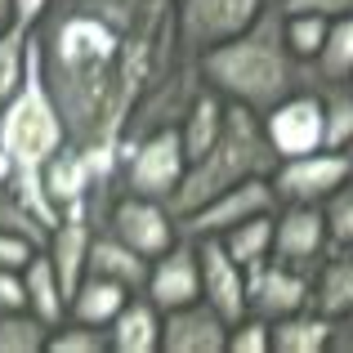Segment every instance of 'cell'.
Wrapping results in <instances>:
<instances>
[{
	"mask_svg": "<svg viewBox=\"0 0 353 353\" xmlns=\"http://www.w3.org/2000/svg\"><path fill=\"white\" fill-rule=\"evenodd\" d=\"M50 322L32 309L0 313V353H50Z\"/></svg>",
	"mask_w": 353,
	"mask_h": 353,
	"instance_id": "27",
	"label": "cell"
},
{
	"mask_svg": "<svg viewBox=\"0 0 353 353\" xmlns=\"http://www.w3.org/2000/svg\"><path fill=\"white\" fill-rule=\"evenodd\" d=\"M90 241H94V219L81 215V210L63 215L59 228H54L50 241H45V250H50V259H54V268H59V277H63V286H68V295L77 291L81 277H85Z\"/></svg>",
	"mask_w": 353,
	"mask_h": 353,
	"instance_id": "18",
	"label": "cell"
},
{
	"mask_svg": "<svg viewBox=\"0 0 353 353\" xmlns=\"http://www.w3.org/2000/svg\"><path fill=\"white\" fill-rule=\"evenodd\" d=\"M27 68H32V32L23 23L0 32V108L23 90Z\"/></svg>",
	"mask_w": 353,
	"mask_h": 353,
	"instance_id": "25",
	"label": "cell"
},
{
	"mask_svg": "<svg viewBox=\"0 0 353 353\" xmlns=\"http://www.w3.org/2000/svg\"><path fill=\"white\" fill-rule=\"evenodd\" d=\"M148 295L161 309H179V304L201 300V255H197V241L192 237H179L165 255L152 259Z\"/></svg>",
	"mask_w": 353,
	"mask_h": 353,
	"instance_id": "15",
	"label": "cell"
},
{
	"mask_svg": "<svg viewBox=\"0 0 353 353\" xmlns=\"http://www.w3.org/2000/svg\"><path fill=\"white\" fill-rule=\"evenodd\" d=\"M268 210H277V192H273V179L259 174V179L233 183V188H224L219 197H210L206 206L179 215V233L192 237V241H197V237H224L228 228L241 224V219L268 215Z\"/></svg>",
	"mask_w": 353,
	"mask_h": 353,
	"instance_id": "9",
	"label": "cell"
},
{
	"mask_svg": "<svg viewBox=\"0 0 353 353\" xmlns=\"http://www.w3.org/2000/svg\"><path fill=\"white\" fill-rule=\"evenodd\" d=\"M201 81L215 94H224L228 103H241L264 117L282 99H291L295 90L313 85V72H309V63H300L291 54L286 32H282V5L268 0L264 14L241 36L201 54Z\"/></svg>",
	"mask_w": 353,
	"mask_h": 353,
	"instance_id": "2",
	"label": "cell"
},
{
	"mask_svg": "<svg viewBox=\"0 0 353 353\" xmlns=\"http://www.w3.org/2000/svg\"><path fill=\"white\" fill-rule=\"evenodd\" d=\"M331 331H336V318L318 309H300L273 322V353H327Z\"/></svg>",
	"mask_w": 353,
	"mask_h": 353,
	"instance_id": "23",
	"label": "cell"
},
{
	"mask_svg": "<svg viewBox=\"0 0 353 353\" xmlns=\"http://www.w3.org/2000/svg\"><path fill=\"white\" fill-rule=\"evenodd\" d=\"M349 85H353V77H349Z\"/></svg>",
	"mask_w": 353,
	"mask_h": 353,
	"instance_id": "40",
	"label": "cell"
},
{
	"mask_svg": "<svg viewBox=\"0 0 353 353\" xmlns=\"http://www.w3.org/2000/svg\"><path fill=\"white\" fill-rule=\"evenodd\" d=\"M85 273H94V277H112V282L130 286V291H148V273H152V259L139 255L130 241H121L112 228H94Z\"/></svg>",
	"mask_w": 353,
	"mask_h": 353,
	"instance_id": "17",
	"label": "cell"
},
{
	"mask_svg": "<svg viewBox=\"0 0 353 353\" xmlns=\"http://www.w3.org/2000/svg\"><path fill=\"white\" fill-rule=\"evenodd\" d=\"M18 9V23L27 27V32H36V23L45 18V9H50V0H14Z\"/></svg>",
	"mask_w": 353,
	"mask_h": 353,
	"instance_id": "37",
	"label": "cell"
},
{
	"mask_svg": "<svg viewBox=\"0 0 353 353\" xmlns=\"http://www.w3.org/2000/svg\"><path fill=\"white\" fill-rule=\"evenodd\" d=\"M282 32H286V45L300 63H313L327 45V32H331V18H318V14H286L282 9Z\"/></svg>",
	"mask_w": 353,
	"mask_h": 353,
	"instance_id": "30",
	"label": "cell"
},
{
	"mask_svg": "<svg viewBox=\"0 0 353 353\" xmlns=\"http://www.w3.org/2000/svg\"><path fill=\"white\" fill-rule=\"evenodd\" d=\"M228 353H273V322L259 318V313H246L241 322H233Z\"/></svg>",
	"mask_w": 353,
	"mask_h": 353,
	"instance_id": "32",
	"label": "cell"
},
{
	"mask_svg": "<svg viewBox=\"0 0 353 353\" xmlns=\"http://www.w3.org/2000/svg\"><path fill=\"white\" fill-rule=\"evenodd\" d=\"M224 121H228V99H224V94H215V90L206 85L197 99H192L188 117L179 121L183 148H188V165L197 161V157H206V152H210V143L224 134Z\"/></svg>",
	"mask_w": 353,
	"mask_h": 353,
	"instance_id": "21",
	"label": "cell"
},
{
	"mask_svg": "<svg viewBox=\"0 0 353 353\" xmlns=\"http://www.w3.org/2000/svg\"><path fill=\"white\" fill-rule=\"evenodd\" d=\"M286 14H318V18H345L353 14V0H277Z\"/></svg>",
	"mask_w": 353,
	"mask_h": 353,
	"instance_id": "36",
	"label": "cell"
},
{
	"mask_svg": "<svg viewBox=\"0 0 353 353\" xmlns=\"http://www.w3.org/2000/svg\"><path fill=\"white\" fill-rule=\"evenodd\" d=\"M268 0H174V36H179V54L201 63L215 45L241 36Z\"/></svg>",
	"mask_w": 353,
	"mask_h": 353,
	"instance_id": "6",
	"label": "cell"
},
{
	"mask_svg": "<svg viewBox=\"0 0 353 353\" xmlns=\"http://www.w3.org/2000/svg\"><path fill=\"white\" fill-rule=\"evenodd\" d=\"M23 277H27V309H32L36 318H45L50 327H59V322L68 318L72 295H68V286H63L59 268H54L50 250H36V259L23 268Z\"/></svg>",
	"mask_w": 353,
	"mask_h": 353,
	"instance_id": "20",
	"label": "cell"
},
{
	"mask_svg": "<svg viewBox=\"0 0 353 353\" xmlns=\"http://www.w3.org/2000/svg\"><path fill=\"white\" fill-rule=\"evenodd\" d=\"M273 192L277 206H322L345 179H353V152H336V148H318L304 157H282L273 165Z\"/></svg>",
	"mask_w": 353,
	"mask_h": 353,
	"instance_id": "7",
	"label": "cell"
},
{
	"mask_svg": "<svg viewBox=\"0 0 353 353\" xmlns=\"http://www.w3.org/2000/svg\"><path fill=\"white\" fill-rule=\"evenodd\" d=\"M130 286L112 282V277H94L85 273L81 277V286L72 291V304H68V318H81V322H94V327H112V318L121 309H125L130 300Z\"/></svg>",
	"mask_w": 353,
	"mask_h": 353,
	"instance_id": "22",
	"label": "cell"
},
{
	"mask_svg": "<svg viewBox=\"0 0 353 353\" xmlns=\"http://www.w3.org/2000/svg\"><path fill=\"white\" fill-rule=\"evenodd\" d=\"M246 304H250V313H259L268 322L313 309V273L291 268L273 255L259 259V264L246 268Z\"/></svg>",
	"mask_w": 353,
	"mask_h": 353,
	"instance_id": "10",
	"label": "cell"
},
{
	"mask_svg": "<svg viewBox=\"0 0 353 353\" xmlns=\"http://www.w3.org/2000/svg\"><path fill=\"white\" fill-rule=\"evenodd\" d=\"M103 228H112L121 241L139 250V255L157 259L174 246L183 233H179V215L170 210V201H157V197H139V192H121L108 210Z\"/></svg>",
	"mask_w": 353,
	"mask_h": 353,
	"instance_id": "8",
	"label": "cell"
},
{
	"mask_svg": "<svg viewBox=\"0 0 353 353\" xmlns=\"http://www.w3.org/2000/svg\"><path fill=\"white\" fill-rule=\"evenodd\" d=\"M277 161H282V157H277V148L268 143L264 117L250 112V108H241V103H228L224 134L210 143L206 157H197V161L188 165L179 192L170 197V210L174 215H188V210L206 206L210 197H219V192L233 188V183L273 174Z\"/></svg>",
	"mask_w": 353,
	"mask_h": 353,
	"instance_id": "3",
	"label": "cell"
},
{
	"mask_svg": "<svg viewBox=\"0 0 353 353\" xmlns=\"http://www.w3.org/2000/svg\"><path fill=\"white\" fill-rule=\"evenodd\" d=\"M273 215H277V210H268V215H250V219H241L237 228H228V233L219 237L241 268H250V264H259V259L273 255Z\"/></svg>",
	"mask_w": 353,
	"mask_h": 353,
	"instance_id": "28",
	"label": "cell"
},
{
	"mask_svg": "<svg viewBox=\"0 0 353 353\" xmlns=\"http://www.w3.org/2000/svg\"><path fill=\"white\" fill-rule=\"evenodd\" d=\"M228 331H233V322L201 295L192 304L165 309L161 353H228Z\"/></svg>",
	"mask_w": 353,
	"mask_h": 353,
	"instance_id": "13",
	"label": "cell"
},
{
	"mask_svg": "<svg viewBox=\"0 0 353 353\" xmlns=\"http://www.w3.org/2000/svg\"><path fill=\"white\" fill-rule=\"evenodd\" d=\"M36 250H45V246H36L32 237L0 233V268H27L36 259Z\"/></svg>",
	"mask_w": 353,
	"mask_h": 353,
	"instance_id": "34",
	"label": "cell"
},
{
	"mask_svg": "<svg viewBox=\"0 0 353 353\" xmlns=\"http://www.w3.org/2000/svg\"><path fill=\"white\" fill-rule=\"evenodd\" d=\"M0 143L18 157V165H45L68 143L63 112L41 77V63H36V45H32V68H27L23 90L0 108Z\"/></svg>",
	"mask_w": 353,
	"mask_h": 353,
	"instance_id": "4",
	"label": "cell"
},
{
	"mask_svg": "<svg viewBox=\"0 0 353 353\" xmlns=\"http://www.w3.org/2000/svg\"><path fill=\"white\" fill-rule=\"evenodd\" d=\"M183 174H188V148H183L179 125H165V130H157V134L139 139V143L121 157V192L170 201L174 192H179Z\"/></svg>",
	"mask_w": 353,
	"mask_h": 353,
	"instance_id": "5",
	"label": "cell"
},
{
	"mask_svg": "<svg viewBox=\"0 0 353 353\" xmlns=\"http://www.w3.org/2000/svg\"><path fill=\"white\" fill-rule=\"evenodd\" d=\"M322 210H327L331 241H336V246H349V241H353V179L340 183V188L322 201Z\"/></svg>",
	"mask_w": 353,
	"mask_h": 353,
	"instance_id": "33",
	"label": "cell"
},
{
	"mask_svg": "<svg viewBox=\"0 0 353 353\" xmlns=\"http://www.w3.org/2000/svg\"><path fill=\"white\" fill-rule=\"evenodd\" d=\"M327 112V148L353 152V85L349 81H313Z\"/></svg>",
	"mask_w": 353,
	"mask_h": 353,
	"instance_id": "24",
	"label": "cell"
},
{
	"mask_svg": "<svg viewBox=\"0 0 353 353\" xmlns=\"http://www.w3.org/2000/svg\"><path fill=\"white\" fill-rule=\"evenodd\" d=\"M197 255H201V295H206L228 322H241L250 313V304H246V268L228 255V246L219 237H197Z\"/></svg>",
	"mask_w": 353,
	"mask_h": 353,
	"instance_id": "14",
	"label": "cell"
},
{
	"mask_svg": "<svg viewBox=\"0 0 353 353\" xmlns=\"http://www.w3.org/2000/svg\"><path fill=\"white\" fill-rule=\"evenodd\" d=\"M309 72H313V81H349L353 77V14L331 18L327 45L309 63Z\"/></svg>",
	"mask_w": 353,
	"mask_h": 353,
	"instance_id": "26",
	"label": "cell"
},
{
	"mask_svg": "<svg viewBox=\"0 0 353 353\" xmlns=\"http://www.w3.org/2000/svg\"><path fill=\"white\" fill-rule=\"evenodd\" d=\"M0 233H18V237H32L36 246L50 241V228L27 210V201L14 192V183H0Z\"/></svg>",
	"mask_w": 353,
	"mask_h": 353,
	"instance_id": "31",
	"label": "cell"
},
{
	"mask_svg": "<svg viewBox=\"0 0 353 353\" xmlns=\"http://www.w3.org/2000/svg\"><path fill=\"white\" fill-rule=\"evenodd\" d=\"M264 130H268V143L277 148V157H304L327 148V112H322L318 85L295 90L273 112H264Z\"/></svg>",
	"mask_w": 353,
	"mask_h": 353,
	"instance_id": "11",
	"label": "cell"
},
{
	"mask_svg": "<svg viewBox=\"0 0 353 353\" xmlns=\"http://www.w3.org/2000/svg\"><path fill=\"white\" fill-rule=\"evenodd\" d=\"M161 327H165V309L148 291H134L108 327L112 331V353H161Z\"/></svg>",
	"mask_w": 353,
	"mask_h": 353,
	"instance_id": "16",
	"label": "cell"
},
{
	"mask_svg": "<svg viewBox=\"0 0 353 353\" xmlns=\"http://www.w3.org/2000/svg\"><path fill=\"white\" fill-rule=\"evenodd\" d=\"M27 309V277L23 268H0V313Z\"/></svg>",
	"mask_w": 353,
	"mask_h": 353,
	"instance_id": "35",
	"label": "cell"
},
{
	"mask_svg": "<svg viewBox=\"0 0 353 353\" xmlns=\"http://www.w3.org/2000/svg\"><path fill=\"white\" fill-rule=\"evenodd\" d=\"M336 246L327 228V210L322 206H277L273 215V259L304 273H318V264L327 259V250Z\"/></svg>",
	"mask_w": 353,
	"mask_h": 353,
	"instance_id": "12",
	"label": "cell"
},
{
	"mask_svg": "<svg viewBox=\"0 0 353 353\" xmlns=\"http://www.w3.org/2000/svg\"><path fill=\"white\" fill-rule=\"evenodd\" d=\"M18 23V9H14V0H0V32L5 27H14Z\"/></svg>",
	"mask_w": 353,
	"mask_h": 353,
	"instance_id": "39",
	"label": "cell"
},
{
	"mask_svg": "<svg viewBox=\"0 0 353 353\" xmlns=\"http://www.w3.org/2000/svg\"><path fill=\"white\" fill-rule=\"evenodd\" d=\"M14 174H18V157L0 143V183H14Z\"/></svg>",
	"mask_w": 353,
	"mask_h": 353,
	"instance_id": "38",
	"label": "cell"
},
{
	"mask_svg": "<svg viewBox=\"0 0 353 353\" xmlns=\"http://www.w3.org/2000/svg\"><path fill=\"white\" fill-rule=\"evenodd\" d=\"M32 45L68 143L121 170L139 103L183 63L174 0H50Z\"/></svg>",
	"mask_w": 353,
	"mask_h": 353,
	"instance_id": "1",
	"label": "cell"
},
{
	"mask_svg": "<svg viewBox=\"0 0 353 353\" xmlns=\"http://www.w3.org/2000/svg\"><path fill=\"white\" fill-rule=\"evenodd\" d=\"M50 353H112V331L81 318H63L50 331Z\"/></svg>",
	"mask_w": 353,
	"mask_h": 353,
	"instance_id": "29",
	"label": "cell"
},
{
	"mask_svg": "<svg viewBox=\"0 0 353 353\" xmlns=\"http://www.w3.org/2000/svg\"><path fill=\"white\" fill-rule=\"evenodd\" d=\"M313 309L327 318H353V241L331 246L313 273Z\"/></svg>",
	"mask_w": 353,
	"mask_h": 353,
	"instance_id": "19",
	"label": "cell"
}]
</instances>
